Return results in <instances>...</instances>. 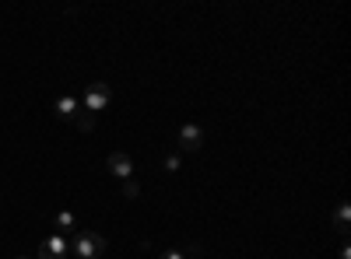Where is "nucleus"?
I'll list each match as a JSON object with an SVG mask.
<instances>
[{"label":"nucleus","mask_w":351,"mask_h":259,"mask_svg":"<svg viewBox=\"0 0 351 259\" xmlns=\"http://www.w3.org/2000/svg\"><path fill=\"white\" fill-rule=\"evenodd\" d=\"M71 252L77 259H99L106 256V235L92 232V228H81V232L71 235Z\"/></svg>","instance_id":"1"},{"label":"nucleus","mask_w":351,"mask_h":259,"mask_svg":"<svg viewBox=\"0 0 351 259\" xmlns=\"http://www.w3.org/2000/svg\"><path fill=\"white\" fill-rule=\"evenodd\" d=\"M109 98H112L109 84L106 81H92V84H88V92H84V98H81V109L88 112V116H95V112H102L109 105Z\"/></svg>","instance_id":"2"},{"label":"nucleus","mask_w":351,"mask_h":259,"mask_svg":"<svg viewBox=\"0 0 351 259\" xmlns=\"http://www.w3.org/2000/svg\"><path fill=\"white\" fill-rule=\"evenodd\" d=\"M67 252H71V238L64 235H49L39 242V259H67Z\"/></svg>","instance_id":"3"},{"label":"nucleus","mask_w":351,"mask_h":259,"mask_svg":"<svg viewBox=\"0 0 351 259\" xmlns=\"http://www.w3.org/2000/svg\"><path fill=\"white\" fill-rule=\"evenodd\" d=\"M106 168L112 172L116 179H123V182H127V179H134V158H130V154H123V151H112V154L106 158Z\"/></svg>","instance_id":"4"},{"label":"nucleus","mask_w":351,"mask_h":259,"mask_svg":"<svg viewBox=\"0 0 351 259\" xmlns=\"http://www.w3.org/2000/svg\"><path fill=\"white\" fill-rule=\"evenodd\" d=\"M204 148V130L197 123H183L180 126V151H200Z\"/></svg>","instance_id":"5"},{"label":"nucleus","mask_w":351,"mask_h":259,"mask_svg":"<svg viewBox=\"0 0 351 259\" xmlns=\"http://www.w3.org/2000/svg\"><path fill=\"white\" fill-rule=\"evenodd\" d=\"M53 112H56L60 120H77L81 98H77V95H60V98H56V105H53Z\"/></svg>","instance_id":"6"},{"label":"nucleus","mask_w":351,"mask_h":259,"mask_svg":"<svg viewBox=\"0 0 351 259\" xmlns=\"http://www.w3.org/2000/svg\"><path fill=\"white\" fill-rule=\"evenodd\" d=\"M53 224H56V235H74L77 232V217H74V210H60L53 217Z\"/></svg>","instance_id":"7"},{"label":"nucleus","mask_w":351,"mask_h":259,"mask_svg":"<svg viewBox=\"0 0 351 259\" xmlns=\"http://www.w3.org/2000/svg\"><path fill=\"white\" fill-rule=\"evenodd\" d=\"M348 221H351V207H348V204H337V210H334V224H337V232H341V235H348Z\"/></svg>","instance_id":"8"},{"label":"nucleus","mask_w":351,"mask_h":259,"mask_svg":"<svg viewBox=\"0 0 351 259\" xmlns=\"http://www.w3.org/2000/svg\"><path fill=\"white\" fill-rule=\"evenodd\" d=\"M183 165V154H165V172H180Z\"/></svg>","instance_id":"9"},{"label":"nucleus","mask_w":351,"mask_h":259,"mask_svg":"<svg viewBox=\"0 0 351 259\" xmlns=\"http://www.w3.org/2000/svg\"><path fill=\"white\" fill-rule=\"evenodd\" d=\"M123 196H127V200H137V196H141V186H137L134 179H127V182H123Z\"/></svg>","instance_id":"10"},{"label":"nucleus","mask_w":351,"mask_h":259,"mask_svg":"<svg viewBox=\"0 0 351 259\" xmlns=\"http://www.w3.org/2000/svg\"><path fill=\"white\" fill-rule=\"evenodd\" d=\"M77 126H81V130H92V126H95V116H88V112L81 109V112H77Z\"/></svg>","instance_id":"11"},{"label":"nucleus","mask_w":351,"mask_h":259,"mask_svg":"<svg viewBox=\"0 0 351 259\" xmlns=\"http://www.w3.org/2000/svg\"><path fill=\"white\" fill-rule=\"evenodd\" d=\"M158 259H186V252H183V249H165Z\"/></svg>","instance_id":"12"},{"label":"nucleus","mask_w":351,"mask_h":259,"mask_svg":"<svg viewBox=\"0 0 351 259\" xmlns=\"http://www.w3.org/2000/svg\"><path fill=\"white\" fill-rule=\"evenodd\" d=\"M14 259H28V256H14Z\"/></svg>","instance_id":"13"}]
</instances>
